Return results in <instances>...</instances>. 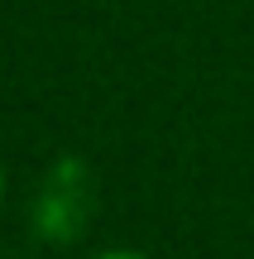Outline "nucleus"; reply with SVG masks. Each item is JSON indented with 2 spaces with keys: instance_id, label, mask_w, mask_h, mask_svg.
<instances>
[{
  "instance_id": "1",
  "label": "nucleus",
  "mask_w": 254,
  "mask_h": 259,
  "mask_svg": "<svg viewBox=\"0 0 254 259\" xmlns=\"http://www.w3.org/2000/svg\"><path fill=\"white\" fill-rule=\"evenodd\" d=\"M91 259H149L144 250H130V245H111V250H96Z\"/></svg>"
},
{
  "instance_id": "2",
  "label": "nucleus",
  "mask_w": 254,
  "mask_h": 259,
  "mask_svg": "<svg viewBox=\"0 0 254 259\" xmlns=\"http://www.w3.org/2000/svg\"><path fill=\"white\" fill-rule=\"evenodd\" d=\"M0 202H5V163H0Z\"/></svg>"
}]
</instances>
